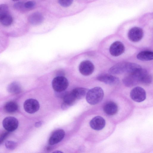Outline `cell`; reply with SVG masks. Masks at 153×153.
Returning a JSON list of instances; mask_svg holds the SVG:
<instances>
[{"label":"cell","mask_w":153,"mask_h":153,"mask_svg":"<svg viewBox=\"0 0 153 153\" xmlns=\"http://www.w3.org/2000/svg\"><path fill=\"white\" fill-rule=\"evenodd\" d=\"M103 90L100 87H95L88 90L86 96L87 102L91 105H95L101 102L104 97Z\"/></svg>","instance_id":"obj_1"},{"label":"cell","mask_w":153,"mask_h":153,"mask_svg":"<svg viewBox=\"0 0 153 153\" xmlns=\"http://www.w3.org/2000/svg\"><path fill=\"white\" fill-rule=\"evenodd\" d=\"M9 133L10 132L6 130L3 131L0 134V145L3 143Z\"/></svg>","instance_id":"obj_28"},{"label":"cell","mask_w":153,"mask_h":153,"mask_svg":"<svg viewBox=\"0 0 153 153\" xmlns=\"http://www.w3.org/2000/svg\"><path fill=\"white\" fill-rule=\"evenodd\" d=\"M131 99L137 102H141L145 100L146 94L145 90L140 87H136L131 90L130 93Z\"/></svg>","instance_id":"obj_4"},{"label":"cell","mask_w":153,"mask_h":153,"mask_svg":"<svg viewBox=\"0 0 153 153\" xmlns=\"http://www.w3.org/2000/svg\"><path fill=\"white\" fill-rule=\"evenodd\" d=\"M137 57L138 59L143 61L151 60L153 59V53L149 51H142L138 54Z\"/></svg>","instance_id":"obj_19"},{"label":"cell","mask_w":153,"mask_h":153,"mask_svg":"<svg viewBox=\"0 0 153 153\" xmlns=\"http://www.w3.org/2000/svg\"><path fill=\"white\" fill-rule=\"evenodd\" d=\"M62 98L63 102L61 107L63 110L73 105L77 100L71 91L65 92Z\"/></svg>","instance_id":"obj_12"},{"label":"cell","mask_w":153,"mask_h":153,"mask_svg":"<svg viewBox=\"0 0 153 153\" xmlns=\"http://www.w3.org/2000/svg\"><path fill=\"white\" fill-rule=\"evenodd\" d=\"M24 3L22 1L17 2L14 4L13 7L16 9L19 10H26L24 6Z\"/></svg>","instance_id":"obj_24"},{"label":"cell","mask_w":153,"mask_h":153,"mask_svg":"<svg viewBox=\"0 0 153 153\" xmlns=\"http://www.w3.org/2000/svg\"><path fill=\"white\" fill-rule=\"evenodd\" d=\"M79 71L82 75L88 76L91 74L94 69V67L93 63L89 60L82 61L79 67Z\"/></svg>","instance_id":"obj_6"},{"label":"cell","mask_w":153,"mask_h":153,"mask_svg":"<svg viewBox=\"0 0 153 153\" xmlns=\"http://www.w3.org/2000/svg\"><path fill=\"white\" fill-rule=\"evenodd\" d=\"M90 125L93 129L99 131L105 127V121L104 118L100 116H97L93 118L90 122Z\"/></svg>","instance_id":"obj_11"},{"label":"cell","mask_w":153,"mask_h":153,"mask_svg":"<svg viewBox=\"0 0 153 153\" xmlns=\"http://www.w3.org/2000/svg\"><path fill=\"white\" fill-rule=\"evenodd\" d=\"M51 149V148L50 146H48L46 148V150L48 151H50Z\"/></svg>","instance_id":"obj_30"},{"label":"cell","mask_w":153,"mask_h":153,"mask_svg":"<svg viewBox=\"0 0 153 153\" xmlns=\"http://www.w3.org/2000/svg\"><path fill=\"white\" fill-rule=\"evenodd\" d=\"M5 146L7 149L10 150H13L16 147L17 144L13 141L8 140L5 142Z\"/></svg>","instance_id":"obj_23"},{"label":"cell","mask_w":153,"mask_h":153,"mask_svg":"<svg viewBox=\"0 0 153 153\" xmlns=\"http://www.w3.org/2000/svg\"><path fill=\"white\" fill-rule=\"evenodd\" d=\"M39 102L34 99H28L24 103V108L25 111L30 114H33L37 112L39 110Z\"/></svg>","instance_id":"obj_7"},{"label":"cell","mask_w":153,"mask_h":153,"mask_svg":"<svg viewBox=\"0 0 153 153\" xmlns=\"http://www.w3.org/2000/svg\"><path fill=\"white\" fill-rule=\"evenodd\" d=\"M143 32L142 29L138 27L131 28L128 33V37L131 41L136 42L140 41L142 38Z\"/></svg>","instance_id":"obj_8"},{"label":"cell","mask_w":153,"mask_h":153,"mask_svg":"<svg viewBox=\"0 0 153 153\" xmlns=\"http://www.w3.org/2000/svg\"><path fill=\"white\" fill-rule=\"evenodd\" d=\"M141 81V83L145 85L150 84L152 80V77L146 71L143 75Z\"/></svg>","instance_id":"obj_22"},{"label":"cell","mask_w":153,"mask_h":153,"mask_svg":"<svg viewBox=\"0 0 153 153\" xmlns=\"http://www.w3.org/2000/svg\"><path fill=\"white\" fill-rule=\"evenodd\" d=\"M28 20L30 24L33 25H38L43 22L44 18L41 13L36 12L31 14L29 16Z\"/></svg>","instance_id":"obj_16"},{"label":"cell","mask_w":153,"mask_h":153,"mask_svg":"<svg viewBox=\"0 0 153 153\" xmlns=\"http://www.w3.org/2000/svg\"><path fill=\"white\" fill-rule=\"evenodd\" d=\"M13 21L12 16L8 12L4 14L0 18V23L5 26L10 25L12 24Z\"/></svg>","instance_id":"obj_21"},{"label":"cell","mask_w":153,"mask_h":153,"mask_svg":"<svg viewBox=\"0 0 153 153\" xmlns=\"http://www.w3.org/2000/svg\"><path fill=\"white\" fill-rule=\"evenodd\" d=\"M125 47L122 43L119 41L113 42L110 46L109 52L114 56H117L122 54L124 51Z\"/></svg>","instance_id":"obj_10"},{"label":"cell","mask_w":153,"mask_h":153,"mask_svg":"<svg viewBox=\"0 0 153 153\" xmlns=\"http://www.w3.org/2000/svg\"><path fill=\"white\" fill-rule=\"evenodd\" d=\"M118 107L115 102L109 101L105 104L104 106L103 110L105 113L109 115H113L116 114L118 111Z\"/></svg>","instance_id":"obj_15"},{"label":"cell","mask_w":153,"mask_h":153,"mask_svg":"<svg viewBox=\"0 0 153 153\" xmlns=\"http://www.w3.org/2000/svg\"><path fill=\"white\" fill-rule=\"evenodd\" d=\"M65 132L62 129L55 131L50 137L48 143L50 145H53L60 142L64 138Z\"/></svg>","instance_id":"obj_13"},{"label":"cell","mask_w":153,"mask_h":153,"mask_svg":"<svg viewBox=\"0 0 153 153\" xmlns=\"http://www.w3.org/2000/svg\"><path fill=\"white\" fill-rule=\"evenodd\" d=\"M58 152V153H61V152H61V151H57L56 152Z\"/></svg>","instance_id":"obj_31"},{"label":"cell","mask_w":153,"mask_h":153,"mask_svg":"<svg viewBox=\"0 0 153 153\" xmlns=\"http://www.w3.org/2000/svg\"><path fill=\"white\" fill-rule=\"evenodd\" d=\"M36 2L33 1H29L24 3V6L26 10H31L35 6Z\"/></svg>","instance_id":"obj_27"},{"label":"cell","mask_w":153,"mask_h":153,"mask_svg":"<svg viewBox=\"0 0 153 153\" xmlns=\"http://www.w3.org/2000/svg\"><path fill=\"white\" fill-rule=\"evenodd\" d=\"M43 123V122L40 121L36 122L35 124V126L36 127L38 128L41 126Z\"/></svg>","instance_id":"obj_29"},{"label":"cell","mask_w":153,"mask_h":153,"mask_svg":"<svg viewBox=\"0 0 153 153\" xmlns=\"http://www.w3.org/2000/svg\"><path fill=\"white\" fill-rule=\"evenodd\" d=\"M128 62H121L116 64L109 70V72L112 74H118L127 72Z\"/></svg>","instance_id":"obj_9"},{"label":"cell","mask_w":153,"mask_h":153,"mask_svg":"<svg viewBox=\"0 0 153 153\" xmlns=\"http://www.w3.org/2000/svg\"><path fill=\"white\" fill-rule=\"evenodd\" d=\"M88 90L87 89L84 88H77L73 89L71 91L77 100L84 97Z\"/></svg>","instance_id":"obj_18"},{"label":"cell","mask_w":153,"mask_h":153,"mask_svg":"<svg viewBox=\"0 0 153 153\" xmlns=\"http://www.w3.org/2000/svg\"><path fill=\"white\" fill-rule=\"evenodd\" d=\"M13 1H19V0H11Z\"/></svg>","instance_id":"obj_32"},{"label":"cell","mask_w":153,"mask_h":153,"mask_svg":"<svg viewBox=\"0 0 153 153\" xmlns=\"http://www.w3.org/2000/svg\"><path fill=\"white\" fill-rule=\"evenodd\" d=\"M68 79L63 76L56 77L52 82V87L56 92L65 91L68 88Z\"/></svg>","instance_id":"obj_3"},{"label":"cell","mask_w":153,"mask_h":153,"mask_svg":"<svg viewBox=\"0 0 153 153\" xmlns=\"http://www.w3.org/2000/svg\"><path fill=\"white\" fill-rule=\"evenodd\" d=\"M8 12V7L6 4H0V18L4 14Z\"/></svg>","instance_id":"obj_26"},{"label":"cell","mask_w":153,"mask_h":153,"mask_svg":"<svg viewBox=\"0 0 153 153\" xmlns=\"http://www.w3.org/2000/svg\"><path fill=\"white\" fill-rule=\"evenodd\" d=\"M18 109V105L16 102L10 101L7 102L4 105V109L7 112L10 113L16 112Z\"/></svg>","instance_id":"obj_20"},{"label":"cell","mask_w":153,"mask_h":153,"mask_svg":"<svg viewBox=\"0 0 153 153\" xmlns=\"http://www.w3.org/2000/svg\"><path fill=\"white\" fill-rule=\"evenodd\" d=\"M97 79L99 81L111 85H116L119 82L118 77L108 74H101L97 76Z\"/></svg>","instance_id":"obj_14"},{"label":"cell","mask_w":153,"mask_h":153,"mask_svg":"<svg viewBox=\"0 0 153 153\" xmlns=\"http://www.w3.org/2000/svg\"><path fill=\"white\" fill-rule=\"evenodd\" d=\"M2 125L6 130L10 132L17 128L19 126V122L17 119L14 117H7L3 120Z\"/></svg>","instance_id":"obj_5"},{"label":"cell","mask_w":153,"mask_h":153,"mask_svg":"<svg viewBox=\"0 0 153 153\" xmlns=\"http://www.w3.org/2000/svg\"><path fill=\"white\" fill-rule=\"evenodd\" d=\"M142 71V68L137 72L129 74L123 79L124 84L127 87H131L140 83Z\"/></svg>","instance_id":"obj_2"},{"label":"cell","mask_w":153,"mask_h":153,"mask_svg":"<svg viewBox=\"0 0 153 153\" xmlns=\"http://www.w3.org/2000/svg\"><path fill=\"white\" fill-rule=\"evenodd\" d=\"M73 0H58L59 4L63 7H67L72 3Z\"/></svg>","instance_id":"obj_25"},{"label":"cell","mask_w":153,"mask_h":153,"mask_svg":"<svg viewBox=\"0 0 153 153\" xmlns=\"http://www.w3.org/2000/svg\"><path fill=\"white\" fill-rule=\"evenodd\" d=\"M8 91L12 94H18L22 91V88L19 83L17 82H13L10 83L7 87Z\"/></svg>","instance_id":"obj_17"}]
</instances>
